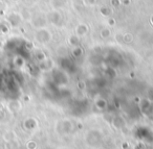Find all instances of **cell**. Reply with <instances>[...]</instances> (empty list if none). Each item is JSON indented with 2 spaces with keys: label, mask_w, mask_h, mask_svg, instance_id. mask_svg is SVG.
Instances as JSON below:
<instances>
[{
  "label": "cell",
  "mask_w": 153,
  "mask_h": 149,
  "mask_svg": "<svg viewBox=\"0 0 153 149\" xmlns=\"http://www.w3.org/2000/svg\"><path fill=\"white\" fill-rule=\"evenodd\" d=\"M0 1H1V2H2V1H4V0H0Z\"/></svg>",
  "instance_id": "obj_1"
}]
</instances>
